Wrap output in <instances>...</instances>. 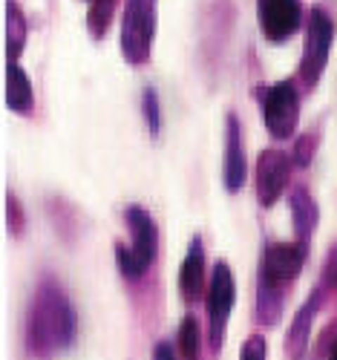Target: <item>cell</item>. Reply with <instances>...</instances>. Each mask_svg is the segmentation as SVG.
<instances>
[{
	"label": "cell",
	"instance_id": "obj_1",
	"mask_svg": "<svg viewBox=\"0 0 337 360\" xmlns=\"http://www.w3.org/2000/svg\"><path fill=\"white\" fill-rule=\"evenodd\" d=\"M78 317L70 303V297L61 291L55 280H44L32 297L26 320V343L38 357H49L61 349H67L75 340Z\"/></svg>",
	"mask_w": 337,
	"mask_h": 360
},
{
	"label": "cell",
	"instance_id": "obj_2",
	"mask_svg": "<svg viewBox=\"0 0 337 360\" xmlns=\"http://www.w3.org/2000/svg\"><path fill=\"white\" fill-rule=\"evenodd\" d=\"M125 222L130 231V245L115 243V265L121 277L127 280H141L147 268L153 265L159 254V228L153 222L150 211L141 205H130L125 211Z\"/></svg>",
	"mask_w": 337,
	"mask_h": 360
},
{
	"label": "cell",
	"instance_id": "obj_3",
	"mask_svg": "<svg viewBox=\"0 0 337 360\" xmlns=\"http://www.w3.org/2000/svg\"><path fill=\"white\" fill-rule=\"evenodd\" d=\"M334 35H337V23L331 18V12H326L323 6H312L305 15V44H303V61L297 70V78L303 81L305 89H314L334 46Z\"/></svg>",
	"mask_w": 337,
	"mask_h": 360
},
{
	"label": "cell",
	"instance_id": "obj_4",
	"mask_svg": "<svg viewBox=\"0 0 337 360\" xmlns=\"http://www.w3.org/2000/svg\"><path fill=\"white\" fill-rule=\"evenodd\" d=\"M156 4L159 0H127L121 9V55L133 67L150 61L153 38H156Z\"/></svg>",
	"mask_w": 337,
	"mask_h": 360
},
{
	"label": "cell",
	"instance_id": "obj_5",
	"mask_svg": "<svg viewBox=\"0 0 337 360\" xmlns=\"http://www.w3.org/2000/svg\"><path fill=\"white\" fill-rule=\"evenodd\" d=\"M236 303V283L225 259H220L213 265L210 280H208V291H205V311H208V343L213 349V354L222 352L225 343V328H228V317L231 309Z\"/></svg>",
	"mask_w": 337,
	"mask_h": 360
},
{
	"label": "cell",
	"instance_id": "obj_6",
	"mask_svg": "<svg viewBox=\"0 0 337 360\" xmlns=\"http://www.w3.org/2000/svg\"><path fill=\"white\" fill-rule=\"evenodd\" d=\"M262 101V122L274 139H291L300 122V89L291 78L257 89Z\"/></svg>",
	"mask_w": 337,
	"mask_h": 360
},
{
	"label": "cell",
	"instance_id": "obj_7",
	"mask_svg": "<svg viewBox=\"0 0 337 360\" xmlns=\"http://www.w3.org/2000/svg\"><path fill=\"white\" fill-rule=\"evenodd\" d=\"M309 257V245L305 243H268L262 251L260 262V285L283 291L288 283H294Z\"/></svg>",
	"mask_w": 337,
	"mask_h": 360
},
{
	"label": "cell",
	"instance_id": "obj_8",
	"mask_svg": "<svg viewBox=\"0 0 337 360\" xmlns=\"http://www.w3.org/2000/svg\"><path fill=\"white\" fill-rule=\"evenodd\" d=\"M260 29L271 44H286L303 26V4L300 0H257Z\"/></svg>",
	"mask_w": 337,
	"mask_h": 360
},
{
	"label": "cell",
	"instance_id": "obj_9",
	"mask_svg": "<svg viewBox=\"0 0 337 360\" xmlns=\"http://www.w3.org/2000/svg\"><path fill=\"white\" fill-rule=\"evenodd\" d=\"M291 156L283 150H262L257 159V199L262 207H274L291 179Z\"/></svg>",
	"mask_w": 337,
	"mask_h": 360
},
{
	"label": "cell",
	"instance_id": "obj_10",
	"mask_svg": "<svg viewBox=\"0 0 337 360\" xmlns=\"http://www.w3.org/2000/svg\"><path fill=\"white\" fill-rule=\"evenodd\" d=\"M245 144H242V124L236 112L225 115V159H222V185L228 193H239L245 185Z\"/></svg>",
	"mask_w": 337,
	"mask_h": 360
},
{
	"label": "cell",
	"instance_id": "obj_11",
	"mask_svg": "<svg viewBox=\"0 0 337 360\" xmlns=\"http://www.w3.org/2000/svg\"><path fill=\"white\" fill-rule=\"evenodd\" d=\"M323 297H326V291L317 285L309 294V300H305V303L297 309V314H294V320L288 326V335H286V352H288L291 360H303L305 357L309 338H312V323H314V317H317V311L323 306Z\"/></svg>",
	"mask_w": 337,
	"mask_h": 360
},
{
	"label": "cell",
	"instance_id": "obj_12",
	"mask_svg": "<svg viewBox=\"0 0 337 360\" xmlns=\"http://www.w3.org/2000/svg\"><path fill=\"white\" fill-rule=\"evenodd\" d=\"M179 291L185 303H193V300L205 297L208 291V280H205V245L202 236L196 233L188 245V254L179 265Z\"/></svg>",
	"mask_w": 337,
	"mask_h": 360
},
{
	"label": "cell",
	"instance_id": "obj_13",
	"mask_svg": "<svg viewBox=\"0 0 337 360\" xmlns=\"http://www.w3.org/2000/svg\"><path fill=\"white\" fill-rule=\"evenodd\" d=\"M288 207H291V222H294V236L297 243H312V236L317 231L320 222V207L314 202V196L305 188H294L288 196Z\"/></svg>",
	"mask_w": 337,
	"mask_h": 360
},
{
	"label": "cell",
	"instance_id": "obj_14",
	"mask_svg": "<svg viewBox=\"0 0 337 360\" xmlns=\"http://www.w3.org/2000/svg\"><path fill=\"white\" fill-rule=\"evenodd\" d=\"M6 107L12 112H32V104H35V96H32V78H29L26 70H20V64H6Z\"/></svg>",
	"mask_w": 337,
	"mask_h": 360
},
{
	"label": "cell",
	"instance_id": "obj_15",
	"mask_svg": "<svg viewBox=\"0 0 337 360\" xmlns=\"http://www.w3.org/2000/svg\"><path fill=\"white\" fill-rule=\"evenodd\" d=\"M4 26H6V61L9 64H18V58H20L23 46H26V38H29V26H26L23 12L12 4V0L6 4V20H4Z\"/></svg>",
	"mask_w": 337,
	"mask_h": 360
},
{
	"label": "cell",
	"instance_id": "obj_16",
	"mask_svg": "<svg viewBox=\"0 0 337 360\" xmlns=\"http://www.w3.org/2000/svg\"><path fill=\"white\" fill-rule=\"evenodd\" d=\"M176 343H179V357L182 360H199V354H202V328H199V320L193 314L182 317L179 332H176Z\"/></svg>",
	"mask_w": 337,
	"mask_h": 360
},
{
	"label": "cell",
	"instance_id": "obj_17",
	"mask_svg": "<svg viewBox=\"0 0 337 360\" xmlns=\"http://www.w3.org/2000/svg\"><path fill=\"white\" fill-rule=\"evenodd\" d=\"M113 12H115V0H93L89 15H87L89 35H93V38H104V32L110 29V20H113Z\"/></svg>",
	"mask_w": 337,
	"mask_h": 360
},
{
	"label": "cell",
	"instance_id": "obj_18",
	"mask_svg": "<svg viewBox=\"0 0 337 360\" xmlns=\"http://www.w3.org/2000/svg\"><path fill=\"white\" fill-rule=\"evenodd\" d=\"M141 112H144L150 136H159L162 133V104H159V93L153 86H144V93H141Z\"/></svg>",
	"mask_w": 337,
	"mask_h": 360
},
{
	"label": "cell",
	"instance_id": "obj_19",
	"mask_svg": "<svg viewBox=\"0 0 337 360\" xmlns=\"http://www.w3.org/2000/svg\"><path fill=\"white\" fill-rule=\"evenodd\" d=\"M317 133H305L297 144H294V153H291V162L297 165V167H309L312 165V159H314V150H317Z\"/></svg>",
	"mask_w": 337,
	"mask_h": 360
},
{
	"label": "cell",
	"instance_id": "obj_20",
	"mask_svg": "<svg viewBox=\"0 0 337 360\" xmlns=\"http://www.w3.org/2000/svg\"><path fill=\"white\" fill-rule=\"evenodd\" d=\"M320 288H323V291H334V288H337V243L329 248V254H326V259H323Z\"/></svg>",
	"mask_w": 337,
	"mask_h": 360
},
{
	"label": "cell",
	"instance_id": "obj_21",
	"mask_svg": "<svg viewBox=\"0 0 337 360\" xmlns=\"http://www.w3.org/2000/svg\"><path fill=\"white\" fill-rule=\"evenodd\" d=\"M239 360H268V343L262 335H251L239 349Z\"/></svg>",
	"mask_w": 337,
	"mask_h": 360
},
{
	"label": "cell",
	"instance_id": "obj_22",
	"mask_svg": "<svg viewBox=\"0 0 337 360\" xmlns=\"http://www.w3.org/2000/svg\"><path fill=\"white\" fill-rule=\"evenodd\" d=\"M6 222L12 228V233L18 236L20 228H23V214H20V207H18V199L12 193H6Z\"/></svg>",
	"mask_w": 337,
	"mask_h": 360
},
{
	"label": "cell",
	"instance_id": "obj_23",
	"mask_svg": "<svg viewBox=\"0 0 337 360\" xmlns=\"http://www.w3.org/2000/svg\"><path fill=\"white\" fill-rule=\"evenodd\" d=\"M153 360H179V357H176L173 346L162 340V343H156V346H153Z\"/></svg>",
	"mask_w": 337,
	"mask_h": 360
},
{
	"label": "cell",
	"instance_id": "obj_24",
	"mask_svg": "<svg viewBox=\"0 0 337 360\" xmlns=\"http://www.w3.org/2000/svg\"><path fill=\"white\" fill-rule=\"evenodd\" d=\"M329 360H337V349H334V352H331V357H329Z\"/></svg>",
	"mask_w": 337,
	"mask_h": 360
}]
</instances>
